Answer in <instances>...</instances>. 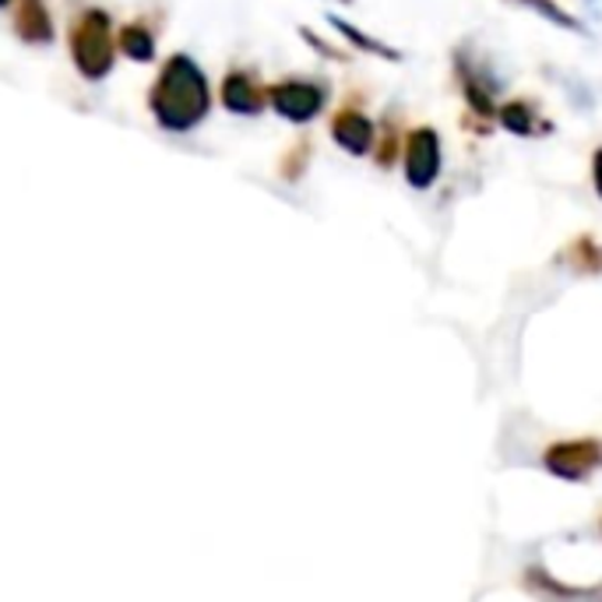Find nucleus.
Masks as SVG:
<instances>
[{
  "mask_svg": "<svg viewBox=\"0 0 602 602\" xmlns=\"http://www.w3.org/2000/svg\"><path fill=\"white\" fill-rule=\"evenodd\" d=\"M149 110L155 123L170 134H187L209 117L212 110V89L201 64L187 53H173L159 71L155 86L149 92Z\"/></svg>",
  "mask_w": 602,
  "mask_h": 602,
  "instance_id": "f257e3e1",
  "label": "nucleus"
},
{
  "mask_svg": "<svg viewBox=\"0 0 602 602\" xmlns=\"http://www.w3.org/2000/svg\"><path fill=\"white\" fill-rule=\"evenodd\" d=\"M113 22L102 8H89L71 29V60L89 81H102L113 71Z\"/></svg>",
  "mask_w": 602,
  "mask_h": 602,
  "instance_id": "f03ea898",
  "label": "nucleus"
},
{
  "mask_svg": "<svg viewBox=\"0 0 602 602\" xmlns=\"http://www.w3.org/2000/svg\"><path fill=\"white\" fill-rule=\"evenodd\" d=\"M328 81L321 78H282L268 86V107H272L289 123H314L328 107Z\"/></svg>",
  "mask_w": 602,
  "mask_h": 602,
  "instance_id": "7ed1b4c3",
  "label": "nucleus"
},
{
  "mask_svg": "<svg viewBox=\"0 0 602 602\" xmlns=\"http://www.w3.org/2000/svg\"><path fill=\"white\" fill-rule=\"evenodd\" d=\"M444 170V144L438 128H412L402 144V173L412 191H430Z\"/></svg>",
  "mask_w": 602,
  "mask_h": 602,
  "instance_id": "20e7f679",
  "label": "nucleus"
},
{
  "mask_svg": "<svg viewBox=\"0 0 602 602\" xmlns=\"http://www.w3.org/2000/svg\"><path fill=\"white\" fill-rule=\"evenodd\" d=\"M454 74H459V89H462V99L472 117H483L486 123L496 117V89L504 86V81H496L493 74H486V64L483 60H475L465 50H454Z\"/></svg>",
  "mask_w": 602,
  "mask_h": 602,
  "instance_id": "39448f33",
  "label": "nucleus"
},
{
  "mask_svg": "<svg viewBox=\"0 0 602 602\" xmlns=\"http://www.w3.org/2000/svg\"><path fill=\"white\" fill-rule=\"evenodd\" d=\"M543 465L564 483H585L595 469H602V441L599 438L556 441L546 448Z\"/></svg>",
  "mask_w": 602,
  "mask_h": 602,
  "instance_id": "423d86ee",
  "label": "nucleus"
},
{
  "mask_svg": "<svg viewBox=\"0 0 602 602\" xmlns=\"http://www.w3.org/2000/svg\"><path fill=\"white\" fill-rule=\"evenodd\" d=\"M331 141H335L342 152L363 159L373 152V144H378V123L363 113L360 102H345V107L331 117Z\"/></svg>",
  "mask_w": 602,
  "mask_h": 602,
  "instance_id": "0eeeda50",
  "label": "nucleus"
},
{
  "mask_svg": "<svg viewBox=\"0 0 602 602\" xmlns=\"http://www.w3.org/2000/svg\"><path fill=\"white\" fill-rule=\"evenodd\" d=\"M222 107L237 113V117H258L268 102V89L251 74V71H230L222 78V89H219Z\"/></svg>",
  "mask_w": 602,
  "mask_h": 602,
  "instance_id": "6e6552de",
  "label": "nucleus"
},
{
  "mask_svg": "<svg viewBox=\"0 0 602 602\" xmlns=\"http://www.w3.org/2000/svg\"><path fill=\"white\" fill-rule=\"evenodd\" d=\"M522 581H525V589L543 602H599L602 599V585H585V589L564 585V581H556L543 568H529Z\"/></svg>",
  "mask_w": 602,
  "mask_h": 602,
  "instance_id": "1a4fd4ad",
  "label": "nucleus"
},
{
  "mask_svg": "<svg viewBox=\"0 0 602 602\" xmlns=\"http://www.w3.org/2000/svg\"><path fill=\"white\" fill-rule=\"evenodd\" d=\"M496 123L518 138H539V134H550L553 123L539 113V107L532 99H508L501 110H496Z\"/></svg>",
  "mask_w": 602,
  "mask_h": 602,
  "instance_id": "9d476101",
  "label": "nucleus"
},
{
  "mask_svg": "<svg viewBox=\"0 0 602 602\" xmlns=\"http://www.w3.org/2000/svg\"><path fill=\"white\" fill-rule=\"evenodd\" d=\"M14 32L32 47L53 43V18L43 0H22V8H18V18H14Z\"/></svg>",
  "mask_w": 602,
  "mask_h": 602,
  "instance_id": "9b49d317",
  "label": "nucleus"
},
{
  "mask_svg": "<svg viewBox=\"0 0 602 602\" xmlns=\"http://www.w3.org/2000/svg\"><path fill=\"white\" fill-rule=\"evenodd\" d=\"M328 26L335 29L345 43H349V53H370V57H381V60H388V64H402V53L394 50V47H388V43H381V39H373V36H367L360 26H352V22H345V18H339V14H328Z\"/></svg>",
  "mask_w": 602,
  "mask_h": 602,
  "instance_id": "f8f14e48",
  "label": "nucleus"
},
{
  "mask_svg": "<svg viewBox=\"0 0 602 602\" xmlns=\"http://www.w3.org/2000/svg\"><path fill=\"white\" fill-rule=\"evenodd\" d=\"M117 47L123 57H131V60H141V64H149V60L155 57V32L144 26V22H131V26H123L120 29V39H117Z\"/></svg>",
  "mask_w": 602,
  "mask_h": 602,
  "instance_id": "ddd939ff",
  "label": "nucleus"
},
{
  "mask_svg": "<svg viewBox=\"0 0 602 602\" xmlns=\"http://www.w3.org/2000/svg\"><path fill=\"white\" fill-rule=\"evenodd\" d=\"M511 4H522L525 11H532L535 18H543L546 26H556L564 32H578V36H589V29L578 22L571 11H564L556 4V0H511Z\"/></svg>",
  "mask_w": 602,
  "mask_h": 602,
  "instance_id": "4468645a",
  "label": "nucleus"
},
{
  "mask_svg": "<svg viewBox=\"0 0 602 602\" xmlns=\"http://www.w3.org/2000/svg\"><path fill=\"white\" fill-rule=\"evenodd\" d=\"M564 258L578 275H599L602 272V247L592 237H578L574 243H568Z\"/></svg>",
  "mask_w": 602,
  "mask_h": 602,
  "instance_id": "2eb2a0df",
  "label": "nucleus"
},
{
  "mask_svg": "<svg viewBox=\"0 0 602 602\" xmlns=\"http://www.w3.org/2000/svg\"><path fill=\"white\" fill-rule=\"evenodd\" d=\"M402 144H405V131H399L394 128V117H388L381 128H378V144H373V155H378V165H388L399 159V152H402Z\"/></svg>",
  "mask_w": 602,
  "mask_h": 602,
  "instance_id": "dca6fc26",
  "label": "nucleus"
},
{
  "mask_svg": "<svg viewBox=\"0 0 602 602\" xmlns=\"http://www.w3.org/2000/svg\"><path fill=\"white\" fill-rule=\"evenodd\" d=\"M307 152H310V144L303 141V144H297V152H289V155H285L282 173H285L289 180H297V177L303 173V159H307Z\"/></svg>",
  "mask_w": 602,
  "mask_h": 602,
  "instance_id": "f3484780",
  "label": "nucleus"
},
{
  "mask_svg": "<svg viewBox=\"0 0 602 602\" xmlns=\"http://www.w3.org/2000/svg\"><path fill=\"white\" fill-rule=\"evenodd\" d=\"M300 36H303V39H307V43H310V47H314L318 53H324V57H331V60H349V57H345L342 50H335V47H328V43H321V39H318L314 32H310V29H303Z\"/></svg>",
  "mask_w": 602,
  "mask_h": 602,
  "instance_id": "a211bd4d",
  "label": "nucleus"
},
{
  "mask_svg": "<svg viewBox=\"0 0 602 602\" xmlns=\"http://www.w3.org/2000/svg\"><path fill=\"white\" fill-rule=\"evenodd\" d=\"M592 183H595V194L602 198V149H595L592 155Z\"/></svg>",
  "mask_w": 602,
  "mask_h": 602,
  "instance_id": "6ab92c4d",
  "label": "nucleus"
},
{
  "mask_svg": "<svg viewBox=\"0 0 602 602\" xmlns=\"http://www.w3.org/2000/svg\"><path fill=\"white\" fill-rule=\"evenodd\" d=\"M11 4V0H0V8H8Z\"/></svg>",
  "mask_w": 602,
  "mask_h": 602,
  "instance_id": "aec40b11",
  "label": "nucleus"
},
{
  "mask_svg": "<svg viewBox=\"0 0 602 602\" xmlns=\"http://www.w3.org/2000/svg\"><path fill=\"white\" fill-rule=\"evenodd\" d=\"M339 4H352V0H339Z\"/></svg>",
  "mask_w": 602,
  "mask_h": 602,
  "instance_id": "412c9836",
  "label": "nucleus"
}]
</instances>
